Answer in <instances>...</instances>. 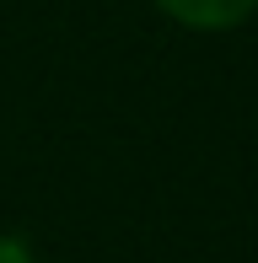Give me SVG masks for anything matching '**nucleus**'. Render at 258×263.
Segmentation results:
<instances>
[{"instance_id": "nucleus-1", "label": "nucleus", "mask_w": 258, "mask_h": 263, "mask_svg": "<svg viewBox=\"0 0 258 263\" xmlns=\"http://www.w3.org/2000/svg\"><path fill=\"white\" fill-rule=\"evenodd\" d=\"M161 11H172L178 22H189V27H237L242 16H253L258 0H156Z\"/></svg>"}, {"instance_id": "nucleus-2", "label": "nucleus", "mask_w": 258, "mask_h": 263, "mask_svg": "<svg viewBox=\"0 0 258 263\" xmlns=\"http://www.w3.org/2000/svg\"><path fill=\"white\" fill-rule=\"evenodd\" d=\"M0 263H32V253L16 242V236H0Z\"/></svg>"}]
</instances>
